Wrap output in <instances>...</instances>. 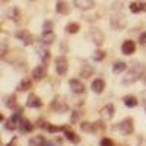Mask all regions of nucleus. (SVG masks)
<instances>
[{"mask_svg":"<svg viewBox=\"0 0 146 146\" xmlns=\"http://www.w3.org/2000/svg\"><path fill=\"white\" fill-rule=\"evenodd\" d=\"M145 70H146V66L143 63H140V62L131 63V67L129 69L127 75L123 78V85H131V83L137 82L139 79H142Z\"/></svg>","mask_w":146,"mask_h":146,"instance_id":"obj_1","label":"nucleus"},{"mask_svg":"<svg viewBox=\"0 0 146 146\" xmlns=\"http://www.w3.org/2000/svg\"><path fill=\"white\" fill-rule=\"evenodd\" d=\"M114 130H118L123 136H130L135 131V124H133V118H124L123 121H120L117 126H114Z\"/></svg>","mask_w":146,"mask_h":146,"instance_id":"obj_2","label":"nucleus"},{"mask_svg":"<svg viewBox=\"0 0 146 146\" xmlns=\"http://www.w3.org/2000/svg\"><path fill=\"white\" fill-rule=\"evenodd\" d=\"M21 111H16L15 114H12L10 117H9V120L5 123V127H6V130H9V131H13V130H16V129H19V123H21Z\"/></svg>","mask_w":146,"mask_h":146,"instance_id":"obj_3","label":"nucleus"},{"mask_svg":"<svg viewBox=\"0 0 146 146\" xmlns=\"http://www.w3.org/2000/svg\"><path fill=\"white\" fill-rule=\"evenodd\" d=\"M56 72L58 73L60 76H64L66 73H67V69H69V62H67V58L64 56H58L56 58Z\"/></svg>","mask_w":146,"mask_h":146,"instance_id":"obj_4","label":"nucleus"},{"mask_svg":"<svg viewBox=\"0 0 146 146\" xmlns=\"http://www.w3.org/2000/svg\"><path fill=\"white\" fill-rule=\"evenodd\" d=\"M89 38H91V41L95 44V45H98V47H101L102 44H104V34H102V31L100 29V28H91V31H89Z\"/></svg>","mask_w":146,"mask_h":146,"instance_id":"obj_5","label":"nucleus"},{"mask_svg":"<svg viewBox=\"0 0 146 146\" xmlns=\"http://www.w3.org/2000/svg\"><path fill=\"white\" fill-rule=\"evenodd\" d=\"M69 88H70V91H72L73 94H76V95L85 92V85H83L79 79H72V80H69Z\"/></svg>","mask_w":146,"mask_h":146,"instance_id":"obj_6","label":"nucleus"},{"mask_svg":"<svg viewBox=\"0 0 146 146\" xmlns=\"http://www.w3.org/2000/svg\"><path fill=\"white\" fill-rule=\"evenodd\" d=\"M16 38L23 44V45H31L32 42H34V36L28 32V31H19V32H16Z\"/></svg>","mask_w":146,"mask_h":146,"instance_id":"obj_7","label":"nucleus"},{"mask_svg":"<svg viewBox=\"0 0 146 146\" xmlns=\"http://www.w3.org/2000/svg\"><path fill=\"white\" fill-rule=\"evenodd\" d=\"M114 114H115V111H114V105L113 104H107L101 110V118L104 121H110V120L114 117Z\"/></svg>","mask_w":146,"mask_h":146,"instance_id":"obj_8","label":"nucleus"},{"mask_svg":"<svg viewBox=\"0 0 146 146\" xmlns=\"http://www.w3.org/2000/svg\"><path fill=\"white\" fill-rule=\"evenodd\" d=\"M135 51H136V44H135V41L126 40L123 44H121V53H123L124 56H131Z\"/></svg>","mask_w":146,"mask_h":146,"instance_id":"obj_9","label":"nucleus"},{"mask_svg":"<svg viewBox=\"0 0 146 146\" xmlns=\"http://www.w3.org/2000/svg\"><path fill=\"white\" fill-rule=\"evenodd\" d=\"M73 5L80 10H91L95 6L94 0H73Z\"/></svg>","mask_w":146,"mask_h":146,"instance_id":"obj_10","label":"nucleus"},{"mask_svg":"<svg viewBox=\"0 0 146 146\" xmlns=\"http://www.w3.org/2000/svg\"><path fill=\"white\" fill-rule=\"evenodd\" d=\"M129 9L133 12V13H142V12H146V2H140V0L131 2L129 5Z\"/></svg>","mask_w":146,"mask_h":146,"instance_id":"obj_11","label":"nucleus"},{"mask_svg":"<svg viewBox=\"0 0 146 146\" xmlns=\"http://www.w3.org/2000/svg\"><path fill=\"white\" fill-rule=\"evenodd\" d=\"M45 75H47V69H45L44 64L42 66H36L32 70V79L34 80H42L45 78Z\"/></svg>","mask_w":146,"mask_h":146,"instance_id":"obj_12","label":"nucleus"},{"mask_svg":"<svg viewBox=\"0 0 146 146\" xmlns=\"http://www.w3.org/2000/svg\"><path fill=\"white\" fill-rule=\"evenodd\" d=\"M111 27L114 29H123L126 27V19L121 16V15H117V16H113L111 18Z\"/></svg>","mask_w":146,"mask_h":146,"instance_id":"obj_13","label":"nucleus"},{"mask_svg":"<svg viewBox=\"0 0 146 146\" xmlns=\"http://www.w3.org/2000/svg\"><path fill=\"white\" fill-rule=\"evenodd\" d=\"M27 105L29 108H40L42 105V101L40 100V96H36L35 94H31L27 100Z\"/></svg>","mask_w":146,"mask_h":146,"instance_id":"obj_14","label":"nucleus"},{"mask_svg":"<svg viewBox=\"0 0 146 146\" xmlns=\"http://www.w3.org/2000/svg\"><path fill=\"white\" fill-rule=\"evenodd\" d=\"M51 108L54 110L56 113H64V111H67V105H66L62 100H60V98H56V100L53 101Z\"/></svg>","mask_w":146,"mask_h":146,"instance_id":"obj_15","label":"nucleus"},{"mask_svg":"<svg viewBox=\"0 0 146 146\" xmlns=\"http://www.w3.org/2000/svg\"><path fill=\"white\" fill-rule=\"evenodd\" d=\"M19 130H21L22 133H31V131L34 130V124L31 123L29 120H27V118H21Z\"/></svg>","mask_w":146,"mask_h":146,"instance_id":"obj_16","label":"nucleus"},{"mask_svg":"<svg viewBox=\"0 0 146 146\" xmlns=\"http://www.w3.org/2000/svg\"><path fill=\"white\" fill-rule=\"evenodd\" d=\"M104 88H105V82H104L102 79H95V80L91 83V89H92V92H95V94H101V92L104 91Z\"/></svg>","mask_w":146,"mask_h":146,"instance_id":"obj_17","label":"nucleus"},{"mask_svg":"<svg viewBox=\"0 0 146 146\" xmlns=\"http://www.w3.org/2000/svg\"><path fill=\"white\" fill-rule=\"evenodd\" d=\"M80 129L85 133H94V131H96V129H98V124H96V123H91V121H82V123H80Z\"/></svg>","mask_w":146,"mask_h":146,"instance_id":"obj_18","label":"nucleus"},{"mask_svg":"<svg viewBox=\"0 0 146 146\" xmlns=\"http://www.w3.org/2000/svg\"><path fill=\"white\" fill-rule=\"evenodd\" d=\"M94 72H95V69H94L91 64L83 63V64H82V69H80V76L85 78V79H88V78H91V76L94 75Z\"/></svg>","mask_w":146,"mask_h":146,"instance_id":"obj_19","label":"nucleus"},{"mask_svg":"<svg viewBox=\"0 0 146 146\" xmlns=\"http://www.w3.org/2000/svg\"><path fill=\"white\" fill-rule=\"evenodd\" d=\"M41 41H42L44 45H51V44L56 41V35H54V32H53V31H51V32H44V31H42Z\"/></svg>","mask_w":146,"mask_h":146,"instance_id":"obj_20","label":"nucleus"},{"mask_svg":"<svg viewBox=\"0 0 146 146\" xmlns=\"http://www.w3.org/2000/svg\"><path fill=\"white\" fill-rule=\"evenodd\" d=\"M64 137H66L69 142L75 143V145H78V143L80 142V137H79L73 130H67V129H64Z\"/></svg>","mask_w":146,"mask_h":146,"instance_id":"obj_21","label":"nucleus"},{"mask_svg":"<svg viewBox=\"0 0 146 146\" xmlns=\"http://www.w3.org/2000/svg\"><path fill=\"white\" fill-rule=\"evenodd\" d=\"M56 10H57V13H60V15H69L70 6H69L66 2H58V3L56 5Z\"/></svg>","mask_w":146,"mask_h":146,"instance_id":"obj_22","label":"nucleus"},{"mask_svg":"<svg viewBox=\"0 0 146 146\" xmlns=\"http://www.w3.org/2000/svg\"><path fill=\"white\" fill-rule=\"evenodd\" d=\"M38 56H40V58H41V62H42V64H47L48 63V60H50V51L48 50H45V48H38Z\"/></svg>","mask_w":146,"mask_h":146,"instance_id":"obj_23","label":"nucleus"},{"mask_svg":"<svg viewBox=\"0 0 146 146\" xmlns=\"http://www.w3.org/2000/svg\"><path fill=\"white\" fill-rule=\"evenodd\" d=\"M45 145V139L42 136H35L32 139H29L28 146H44Z\"/></svg>","mask_w":146,"mask_h":146,"instance_id":"obj_24","label":"nucleus"},{"mask_svg":"<svg viewBox=\"0 0 146 146\" xmlns=\"http://www.w3.org/2000/svg\"><path fill=\"white\" fill-rule=\"evenodd\" d=\"M127 69V64L124 62H115L113 64V72L115 73V75H118V73H123L124 70Z\"/></svg>","mask_w":146,"mask_h":146,"instance_id":"obj_25","label":"nucleus"},{"mask_svg":"<svg viewBox=\"0 0 146 146\" xmlns=\"http://www.w3.org/2000/svg\"><path fill=\"white\" fill-rule=\"evenodd\" d=\"M123 102H124V105L129 107V108H133V107L137 105V100L135 98V96H131V95L124 96V98H123Z\"/></svg>","mask_w":146,"mask_h":146,"instance_id":"obj_26","label":"nucleus"},{"mask_svg":"<svg viewBox=\"0 0 146 146\" xmlns=\"http://www.w3.org/2000/svg\"><path fill=\"white\" fill-rule=\"evenodd\" d=\"M79 29H80V27H79V23H76V22H70V23L66 25V32L67 34H78Z\"/></svg>","mask_w":146,"mask_h":146,"instance_id":"obj_27","label":"nucleus"},{"mask_svg":"<svg viewBox=\"0 0 146 146\" xmlns=\"http://www.w3.org/2000/svg\"><path fill=\"white\" fill-rule=\"evenodd\" d=\"M29 88H31V80H28V79H23V80L18 85V91H19V92L28 91Z\"/></svg>","mask_w":146,"mask_h":146,"instance_id":"obj_28","label":"nucleus"},{"mask_svg":"<svg viewBox=\"0 0 146 146\" xmlns=\"http://www.w3.org/2000/svg\"><path fill=\"white\" fill-rule=\"evenodd\" d=\"M15 104H16V96H15V95H9V96H6V100H5V105H6L7 108L15 107Z\"/></svg>","mask_w":146,"mask_h":146,"instance_id":"obj_29","label":"nucleus"},{"mask_svg":"<svg viewBox=\"0 0 146 146\" xmlns=\"http://www.w3.org/2000/svg\"><path fill=\"white\" fill-rule=\"evenodd\" d=\"M92 58L95 60V62H101L102 58H105V51H102V50H96V51H94Z\"/></svg>","mask_w":146,"mask_h":146,"instance_id":"obj_30","label":"nucleus"},{"mask_svg":"<svg viewBox=\"0 0 146 146\" xmlns=\"http://www.w3.org/2000/svg\"><path fill=\"white\" fill-rule=\"evenodd\" d=\"M53 27H54V25H53L51 21H45L44 25H42V31H44V32H51V31H53Z\"/></svg>","mask_w":146,"mask_h":146,"instance_id":"obj_31","label":"nucleus"},{"mask_svg":"<svg viewBox=\"0 0 146 146\" xmlns=\"http://www.w3.org/2000/svg\"><path fill=\"white\" fill-rule=\"evenodd\" d=\"M47 130L50 131V133H57V131H64V127H57V126H51V124H48V127H47Z\"/></svg>","mask_w":146,"mask_h":146,"instance_id":"obj_32","label":"nucleus"},{"mask_svg":"<svg viewBox=\"0 0 146 146\" xmlns=\"http://www.w3.org/2000/svg\"><path fill=\"white\" fill-rule=\"evenodd\" d=\"M100 146H114V143H113V140H111V139H108V137H104V139L101 140Z\"/></svg>","mask_w":146,"mask_h":146,"instance_id":"obj_33","label":"nucleus"},{"mask_svg":"<svg viewBox=\"0 0 146 146\" xmlns=\"http://www.w3.org/2000/svg\"><path fill=\"white\" fill-rule=\"evenodd\" d=\"M139 42H140L142 45L146 44V32H142V34H140V36H139Z\"/></svg>","mask_w":146,"mask_h":146,"instance_id":"obj_34","label":"nucleus"},{"mask_svg":"<svg viewBox=\"0 0 146 146\" xmlns=\"http://www.w3.org/2000/svg\"><path fill=\"white\" fill-rule=\"evenodd\" d=\"M121 6H123L121 3H117V2H114V3H113V10H121Z\"/></svg>","mask_w":146,"mask_h":146,"instance_id":"obj_35","label":"nucleus"},{"mask_svg":"<svg viewBox=\"0 0 146 146\" xmlns=\"http://www.w3.org/2000/svg\"><path fill=\"white\" fill-rule=\"evenodd\" d=\"M140 98H142V102L146 104V91H143V92L140 94Z\"/></svg>","mask_w":146,"mask_h":146,"instance_id":"obj_36","label":"nucleus"},{"mask_svg":"<svg viewBox=\"0 0 146 146\" xmlns=\"http://www.w3.org/2000/svg\"><path fill=\"white\" fill-rule=\"evenodd\" d=\"M44 146H57V145H56L54 142H50V140L47 142V140H45V145H44Z\"/></svg>","mask_w":146,"mask_h":146,"instance_id":"obj_37","label":"nucleus"},{"mask_svg":"<svg viewBox=\"0 0 146 146\" xmlns=\"http://www.w3.org/2000/svg\"><path fill=\"white\" fill-rule=\"evenodd\" d=\"M142 82H143V85L146 86V70H145V73H143V76H142Z\"/></svg>","mask_w":146,"mask_h":146,"instance_id":"obj_38","label":"nucleus"},{"mask_svg":"<svg viewBox=\"0 0 146 146\" xmlns=\"http://www.w3.org/2000/svg\"><path fill=\"white\" fill-rule=\"evenodd\" d=\"M6 146H15V139H13V140H12V142H9V143H7Z\"/></svg>","mask_w":146,"mask_h":146,"instance_id":"obj_39","label":"nucleus"},{"mask_svg":"<svg viewBox=\"0 0 146 146\" xmlns=\"http://www.w3.org/2000/svg\"><path fill=\"white\" fill-rule=\"evenodd\" d=\"M121 146H126V145H121Z\"/></svg>","mask_w":146,"mask_h":146,"instance_id":"obj_40","label":"nucleus"}]
</instances>
